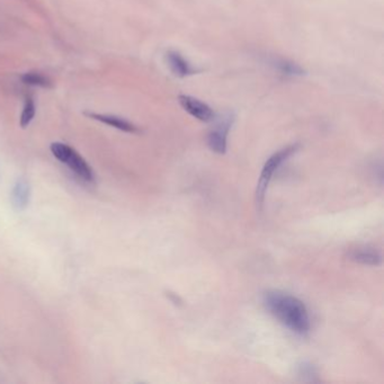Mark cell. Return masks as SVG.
Wrapping results in <instances>:
<instances>
[{
	"label": "cell",
	"instance_id": "6da1fadb",
	"mask_svg": "<svg viewBox=\"0 0 384 384\" xmlns=\"http://www.w3.org/2000/svg\"><path fill=\"white\" fill-rule=\"evenodd\" d=\"M263 304L275 319L294 334L306 336L310 332L309 311L296 296L278 290H269L263 294Z\"/></svg>",
	"mask_w": 384,
	"mask_h": 384
},
{
	"label": "cell",
	"instance_id": "7a4b0ae2",
	"mask_svg": "<svg viewBox=\"0 0 384 384\" xmlns=\"http://www.w3.org/2000/svg\"><path fill=\"white\" fill-rule=\"evenodd\" d=\"M299 149H300V145H298V143L285 147L283 148V149L278 150L277 152L273 153V155L270 156L264 163L262 172H260V176L257 183V187H256V193H255L256 204H257V207L259 210H262L264 205L266 192H267V188L269 186L270 182H272L275 172L277 171V169L283 165L285 161H288L295 152H298Z\"/></svg>",
	"mask_w": 384,
	"mask_h": 384
},
{
	"label": "cell",
	"instance_id": "3957f363",
	"mask_svg": "<svg viewBox=\"0 0 384 384\" xmlns=\"http://www.w3.org/2000/svg\"><path fill=\"white\" fill-rule=\"evenodd\" d=\"M50 150L52 152L55 159L64 163L73 171L77 177L83 181L94 184L96 181L95 172L88 162H87L74 148L61 142H54L50 146Z\"/></svg>",
	"mask_w": 384,
	"mask_h": 384
},
{
	"label": "cell",
	"instance_id": "277c9868",
	"mask_svg": "<svg viewBox=\"0 0 384 384\" xmlns=\"http://www.w3.org/2000/svg\"><path fill=\"white\" fill-rule=\"evenodd\" d=\"M235 120L232 112H224L221 115L214 117L216 121L207 134V146L210 150L218 155H224L227 152L228 135Z\"/></svg>",
	"mask_w": 384,
	"mask_h": 384
},
{
	"label": "cell",
	"instance_id": "5b68a950",
	"mask_svg": "<svg viewBox=\"0 0 384 384\" xmlns=\"http://www.w3.org/2000/svg\"><path fill=\"white\" fill-rule=\"evenodd\" d=\"M178 101L189 115L201 122H212L216 117L213 110L204 101L188 95H179Z\"/></svg>",
	"mask_w": 384,
	"mask_h": 384
},
{
	"label": "cell",
	"instance_id": "8992f818",
	"mask_svg": "<svg viewBox=\"0 0 384 384\" xmlns=\"http://www.w3.org/2000/svg\"><path fill=\"white\" fill-rule=\"evenodd\" d=\"M347 257L352 262L365 266H378L382 264V255L377 249L368 246H362L350 250Z\"/></svg>",
	"mask_w": 384,
	"mask_h": 384
},
{
	"label": "cell",
	"instance_id": "52a82bcc",
	"mask_svg": "<svg viewBox=\"0 0 384 384\" xmlns=\"http://www.w3.org/2000/svg\"><path fill=\"white\" fill-rule=\"evenodd\" d=\"M166 61L169 69L178 78H185L196 74V69L177 51H168Z\"/></svg>",
	"mask_w": 384,
	"mask_h": 384
},
{
	"label": "cell",
	"instance_id": "ba28073f",
	"mask_svg": "<svg viewBox=\"0 0 384 384\" xmlns=\"http://www.w3.org/2000/svg\"><path fill=\"white\" fill-rule=\"evenodd\" d=\"M86 115L95 121L104 123L106 125H110L114 129H117L126 133H139L140 129L136 125L133 124L130 121H127L123 117L109 114H97V113H86Z\"/></svg>",
	"mask_w": 384,
	"mask_h": 384
},
{
	"label": "cell",
	"instance_id": "9c48e42d",
	"mask_svg": "<svg viewBox=\"0 0 384 384\" xmlns=\"http://www.w3.org/2000/svg\"><path fill=\"white\" fill-rule=\"evenodd\" d=\"M30 197V187L24 177L18 178L12 191V204L16 211H24L28 206Z\"/></svg>",
	"mask_w": 384,
	"mask_h": 384
},
{
	"label": "cell",
	"instance_id": "30bf717a",
	"mask_svg": "<svg viewBox=\"0 0 384 384\" xmlns=\"http://www.w3.org/2000/svg\"><path fill=\"white\" fill-rule=\"evenodd\" d=\"M268 63L270 66H273L275 70L285 76L290 77H302L305 75V70L298 63L293 61L283 59V58H270L268 59Z\"/></svg>",
	"mask_w": 384,
	"mask_h": 384
},
{
	"label": "cell",
	"instance_id": "8fae6325",
	"mask_svg": "<svg viewBox=\"0 0 384 384\" xmlns=\"http://www.w3.org/2000/svg\"><path fill=\"white\" fill-rule=\"evenodd\" d=\"M296 376L299 377L300 381L305 383H317L320 381L318 368L308 361L301 362L296 366Z\"/></svg>",
	"mask_w": 384,
	"mask_h": 384
},
{
	"label": "cell",
	"instance_id": "7c38bea8",
	"mask_svg": "<svg viewBox=\"0 0 384 384\" xmlns=\"http://www.w3.org/2000/svg\"><path fill=\"white\" fill-rule=\"evenodd\" d=\"M34 116H35L34 100L30 98V97H27L26 100H25L22 115H20V126H22L23 129L27 127L30 124V122L33 121Z\"/></svg>",
	"mask_w": 384,
	"mask_h": 384
},
{
	"label": "cell",
	"instance_id": "4fadbf2b",
	"mask_svg": "<svg viewBox=\"0 0 384 384\" xmlns=\"http://www.w3.org/2000/svg\"><path fill=\"white\" fill-rule=\"evenodd\" d=\"M24 84L39 87H50L51 83L48 77L41 75L39 73H26L22 76Z\"/></svg>",
	"mask_w": 384,
	"mask_h": 384
}]
</instances>
